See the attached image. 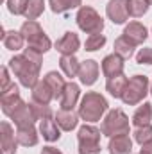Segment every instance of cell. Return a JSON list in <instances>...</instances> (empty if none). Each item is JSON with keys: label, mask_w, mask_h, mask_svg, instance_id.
Wrapping results in <instances>:
<instances>
[{"label": "cell", "mask_w": 152, "mask_h": 154, "mask_svg": "<svg viewBox=\"0 0 152 154\" xmlns=\"http://www.w3.org/2000/svg\"><path fill=\"white\" fill-rule=\"evenodd\" d=\"M43 54L34 48H25L23 54L9 59V70L20 79V84L25 88H34L39 82V70L43 63Z\"/></svg>", "instance_id": "6da1fadb"}, {"label": "cell", "mask_w": 152, "mask_h": 154, "mask_svg": "<svg viewBox=\"0 0 152 154\" xmlns=\"http://www.w3.org/2000/svg\"><path fill=\"white\" fill-rule=\"evenodd\" d=\"M108 108H109V104H108V100H106L104 95H100L99 91H88L82 97L77 113L86 122H97L108 111Z\"/></svg>", "instance_id": "7a4b0ae2"}, {"label": "cell", "mask_w": 152, "mask_h": 154, "mask_svg": "<svg viewBox=\"0 0 152 154\" xmlns=\"http://www.w3.org/2000/svg\"><path fill=\"white\" fill-rule=\"evenodd\" d=\"M20 32L23 34V38L27 41V47H29V48H34V50H38L41 54H45L47 50H50L52 41H50V38H48L47 34H45V31L41 29V25H39L36 20H27V22H23Z\"/></svg>", "instance_id": "3957f363"}, {"label": "cell", "mask_w": 152, "mask_h": 154, "mask_svg": "<svg viewBox=\"0 0 152 154\" xmlns=\"http://www.w3.org/2000/svg\"><path fill=\"white\" fill-rule=\"evenodd\" d=\"M150 82H149V77L147 75H132L129 81H127V86L123 90V95H122V100L127 104V106H136L140 104L147 93L150 91L149 90Z\"/></svg>", "instance_id": "277c9868"}, {"label": "cell", "mask_w": 152, "mask_h": 154, "mask_svg": "<svg viewBox=\"0 0 152 154\" xmlns=\"http://www.w3.org/2000/svg\"><path fill=\"white\" fill-rule=\"evenodd\" d=\"M100 136L102 131L91 124H84L77 133L79 154H100Z\"/></svg>", "instance_id": "5b68a950"}, {"label": "cell", "mask_w": 152, "mask_h": 154, "mask_svg": "<svg viewBox=\"0 0 152 154\" xmlns=\"http://www.w3.org/2000/svg\"><path fill=\"white\" fill-rule=\"evenodd\" d=\"M100 131L108 138L118 136V134H127L129 133V116L125 115L122 109H111V111H108L106 118L102 120Z\"/></svg>", "instance_id": "8992f818"}, {"label": "cell", "mask_w": 152, "mask_h": 154, "mask_svg": "<svg viewBox=\"0 0 152 154\" xmlns=\"http://www.w3.org/2000/svg\"><path fill=\"white\" fill-rule=\"evenodd\" d=\"M75 22L79 25V29L82 32H88V34H97V32H102L104 31V20L102 16L90 5H81L79 11H77Z\"/></svg>", "instance_id": "52a82bcc"}, {"label": "cell", "mask_w": 152, "mask_h": 154, "mask_svg": "<svg viewBox=\"0 0 152 154\" xmlns=\"http://www.w3.org/2000/svg\"><path fill=\"white\" fill-rule=\"evenodd\" d=\"M22 97H20V90H18V84H11L5 91H2V97H0V106H2V111L4 115L11 116L14 113V109L22 104Z\"/></svg>", "instance_id": "ba28073f"}, {"label": "cell", "mask_w": 152, "mask_h": 154, "mask_svg": "<svg viewBox=\"0 0 152 154\" xmlns=\"http://www.w3.org/2000/svg\"><path fill=\"white\" fill-rule=\"evenodd\" d=\"M18 140L14 134V129L9 122H2L0 125V154H16Z\"/></svg>", "instance_id": "9c48e42d"}, {"label": "cell", "mask_w": 152, "mask_h": 154, "mask_svg": "<svg viewBox=\"0 0 152 154\" xmlns=\"http://www.w3.org/2000/svg\"><path fill=\"white\" fill-rule=\"evenodd\" d=\"M106 14L108 18L120 25V23H125L129 20V7H127V0H109L108 5H106Z\"/></svg>", "instance_id": "30bf717a"}, {"label": "cell", "mask_w": 152, "mask_h": 154, "mask_svg": "<svg viewBox=\"0 0 152 154\" xmlns=\"http://www.w3.org/2000/svg\"><path fill=\"white\" fill-rule=\"evenodd\" d=\"M11 120L14 122L16 127H22V125H34V122L38 120V116L34 113L31 102H29V104H27V102H22V104L14 109V113L11 115Z\"/></svg>", "instance_id": "8fae6325"}, {"label": "cell", "mask_w": 152, "mask_h": 154, "mask_svg": "<svg viewBox=\"0 0 152 154\" xmlns=\"http://www.w3.org/2000/svg\"><path fill=\"white\" fill-rule=\"evenodd\" d=\"M81 47V39L75 32L68 31L63 34V38H59L56 41V50L61 54V56H74Z\"/></svg>", "instance_id": "7c38bea8"}, {"label": "cell", "mask_w": 152, "mask_h": 154, "mask_svg": "<svg viewBox=\"0 0 152 154\" xmlns=\"http://www.w3.org/2000/svg\"><path fill=\"white\" fill-rule=\"evenodd\" d=\"M123 57H120L118 54H109V56H106L104 59H102V74L108 77V79H111V77H116V75H122L123 74Z\"/></svg>", "instance_id": "4fadbf2b"}, {"label": "cell", "mask_w": 152, "mask_h": 154, "mask_svg": "<svg viewBox=\"0 0 152 154\" xmlns=\"http://www.w3.org/2000/svg\"><path fill=\"white\" fill-rule=\"evenodd\" d=\"M99 63L95 59H86L84 63H81V68H79V79L84 86H91L97 82L99 79Z\"/></svg>", "instance_id": "5bb4252c"}, {"label": "cell", "mask_w": 152, "mask_h": 154, "mask_svg": "<svg viewBox=\"0 0 152 154\" xmlns=\"http://www.w3.org/2000/svg\"><path fill=\"white\" fill-rule=\"evenodd\" d=\"M122 36H125L131 43H134V45L138 47V45H141V43L147 39L149 32H147L145 25H141L140 22H131V23H127V25H125V29H123Z\"/></svg>", "instance_id": "9a60e30c"}, {"label": "cell", "mask_w": 152, "mask_h": 154, "mask_svg": "<svg viewBox=\"0 0 152 154\" xmlns=\"http://www.w3.org/2000/svg\"><path fill=\"white\" fill-rule=\"evenodd\" d=\"M109 154H131L132 151V140L127 134H118L109 138V145H108Z\"/></svg>", "instance_id": "2e32d148"}, {"label": "cell", "mask_w": 152, "mask_h": 154, "mask_svg": "<svg viewBox=\"0 0 152 154\" xmlns=\"http://www.w3.org/2000/svg\"><path fill=\"white\" fill-rule=\"evenodd\" d=\"M79 95H81L79 84H75L74 81H72V82H66L65 91H63V95H61V99H59L61 109H74V106H75L77 100H79Z\"/></svg>", "instance_id": "e0dca14e"}, {"label": "cell", "mask_w": 152, "mask_h": 154, "mask_svg": "<svg viewBox=\"0 0 152 154\" xmlns=\"http://www.w3.org/2000/svg\"><path fill=\"white\" fill-rule=\"evenodd\" d=\"M16 140L23 147H34L39 140L36 127L34 125H22V127H18L16 129Z\"/></svg>", "instance_id": "ac0fdd59"}, {"label": "cell", "mask_w": 152, "mask_h": 154, "mask_svg": "<svg viewBox=\"0 0 152 154\" xmlns=\"http://www.w3.org/2000/svg\"><path fill=\"white\" fill-rule=\"evenodd\" d=\"M39 133H41L43 140H47V142H57L61 138V127L52 118H45L39 122Z\"/></svg>", "instance_id": "d6986e66"}, {"label": "cell", "mask_w": 152, "mask_h": 154, "mask_svg": "<svg viewBox=\"0 0 152 154\" xmlns=\"http://www.w3.org/2000/svg\"><path fill=\"white\" fill-rule=\"evenodd\" d=\"M56 122L63 131H72L79 124V113H75L74 109H59L56 115Z\"/></svg>", "instance_id": "ffe728a7"}, {"label": "cell", "mask_w": 152, "mask_h": 154, "mask_svg": "<svg viewBox=\"0 0 152 154\" xmlns=\"http://www.w3.org/2000/svg\"><path fill=\"white\" fill-rule=\"evenodd\" d=\"M43 81H45V82L50 86V90L54 91V99H61V95H63V91H65V86H66L65 77L52 70V72H48V74L45 75Z\"/></svg>", "instance_id": "44dd1931"}, {"label": "cell", "mask_w": 152, "mask_h": 154, "mask_svg": "<svg viewBox=\"0 0 152 154\" xmlns=\"http://www.w3.org/2000/svg\"><path fill=\"white\" fill-rule=\"evenodd\" d=\"M32 90V100L39 102V104H50V100L54 99V91L50 90V86L45 82V81H39L38 84Z\"/></svg>", "instance_id": "7402d4cb"}, {"label": "cell", "mask_w": 152, "mask_h": 154, "mask_svg": "<svg viewBox=\"0 0 152 154\" xmlns=\"http://www.w3.org/2000/svg\"><path fill=\"white\" fill-rule=\"evenodd\" d=\"M127 77L123 75H116V77H111V79H108V82H106V90L109 91V95L114 97V99H122V95H123V90H125V86H127Z\"/></svg>", "instance_id": "603a6c76"}, {"label": "cell", "mask_w": 152, "mask_h": 154, "mask_svg": "<svg viewBox=\"0 0 152 154\" xmlns=\"http://www.w3.org/2000/svg\"><path fill=\"white\" fill-rule=\"evenodd\" d=\"M59 66L63 70V74L70 79L79 77V68H81V63L75 56H61L59 59Z\"/></svg>", "instance_id": "cb8c5ba5"}, {"label": "cell", "mask_w": 152, "mask_h": 154, "mask_svg": "<svg viewBox=\"0 0 152 154\" xmlns=\"http://www.w3.org/2000/svg\"><path fill=\"white\" fill-rule=\"evenodd\" d=\"M152 120V104L150 102H143L132 115V124L134 127H141V125H149Z\"/></svg>", "instance_id": "d4e9b609"}, {"label": "cell", "mask_w": 152, "mask_h": 154, "mask_svg": "<svg viewBox=\"0 0 152 154\" xmlns=\"http://www.w3.org/2000/svg\"><path fill=\"white\" fill-rule=\"evenodd\" d=\"M23 34L18 32V31H5L4 36H2V43L7 50H20L23 47Z\"/></svg>", "instance_id": "484cf974"}, {"label": "cell", "mask_w": 152, "mask_h": 154, "mask_svg": "<svg viewBox=\"0 0 152 154\" xmlns=\"http://www.w3.org/2000/svg\"><path fill=\"white\" fill-rule=\"evenodd\" d=\"M134 43H131L129 39L125 38V36H120V38L114 39V54H118L120 57H123V59H129L132 54H134Z\"/></svg>", "instance_id": "4316f807"}, {"label": "cell", "mask_w": 152, "mask_h": 154, "mask_svg": "<svg viewBox=\"0 0 152 154\" xmlns=\"http://www.w3.org/2000/svg\"><path fill=\"white\" fill-rule=\"evenodd\" d=\"M45 11V0H25V11L23 16L27 20H36Z\"/></svg>", "instance_id": "83f0119b"}, {"label": "cell", "mask_w": 152, "mask_h": 154, "mask_svg": "<svg viewBox=\"0 0 152 154\" xmlns=\"http://www.w3.org/2000/svg\"><path fill=\"white\" fill-rule=\"evenodd\" d=\"M48 4H50L52 13L63 14V13H68V11L79 7L82 4V0H48Z\"/></svg>", "instance_id": "f1b7e54d"}, {"label": "cell", "mask_w": 152, "mask_h": 154, "mask_svg": "<svg viewBox=\"0 0 152 154\" xmlns=\"http://www.w3.org/2000/svg\"><path fill=\"white\" fill-rule=\"evenodd\" d=\"M149 0H127V7H129V16L132 18H141L147 11H149Z\"/></svg>", "instance_id": "f546056e"}, {"label": "cell", "mask_w": 152, "mask_h": 154, "mask_svg": "<svg viewBox=\"0 0 152 154\" xmlns=\"http://www.w3.org/2000/svg\"><path fill=\"white\" fill-rule=\"evenodd\" d=\"M106 45V36L102 34V32H97V34H90L86 41H84V48L88 50V52H95V50H99V48H102Z\"/></svg>", "instance_id": "4dcf8cb0"}, {"label": "cell", "mask_w": 152, "mask_h": 154, "mask_svg": "<svg viewBox=\"0 0 152 154\" xmlns=\"http://www.w3.org/2000/svg\"><path fill=\"white\" fill-rule=\"evenodd\" d=\"M132 136H134V142H138L140 145H143V143H147V142H150L152 140V125H141V127H136L134 129V133H132Z\"/></svg>", "instance_id": "1f68e13d"}, {"label": "cell", "mask_w": 152, "mask_h": 154, "mask_svg": "<svg viewBox=\"0 0 152 154\" xmlns=\"http://www.w3.org/2000/svg\"><path fill=\"white\" fill-rule=\"evenodd\" d=\"M31 106L34 109V113L38 116V120H45V118H52V108L48 104H39V102H34L31 100Z\"/></svg>", "instance_id": "d6a6232c"}, {"label": "cell", "mask_w": 152, "mask_h": 154, "mask_svg": "<svg viewBox=\"0 0 152 154\" xmlns=\"http://www.w3.org/2000/svg\"><path fill=\"white\" fill-rule=\"evenodd\" d=\"M5 4H7V9H9V13L11 14H23V11H25V0H5Z\"/></svg>", "instance_id": "836d02e7"}, {"label": "cell", "mask_w": 152, "mask_h": 154, "mask_svg": "<svg viewBox=\"0 0 152 154\" xmlns=\"http://www.w3.org/2000/svg\"><path fill=\"white\" fill-rule=\"evenodd\" d=\"M136 63L138 65H152V48L150 47L140 48V52L136 54Z\"/></svg>", "instance_id": "e575fe53"}, {"label": "cell", "mask_w": 152, "mask_h": 154, "mask_svg": "<svg viewBox=\"0 0 152 154\" xmlns=\"http://www.w3.org/2000/svg\"><path fill=\"white\" fill-rule=\"evenodd\" d=\"M11 84H13V81H11V77H9V68L4 66V68H2V86H0V91H5Z\"/></svg>", "instance_id": "d590c367"}, {"label": "cell", "mask_w": 152, "mask_h": 154, "mask_svg": "<svg viewBox=\"0 0 152 154\" xmlns=\"http://www.w3.org/2000/svg\"><path fill=\"white\" fill-rule=\"evenodd\" d=\"M140 154H152V140L141 145V151H140Z\"/></svg>", "instance_id": "8d00e7d4"}, {"label": "cell", "mask_w": 152, "mask_h": 154, "mask_svg": "<svg viewBox=\"0 0 152 154\" xmlns=\"http://www.w3.org/2000/svg\"><path fill=\"white\" fill-rule=\"evenodd\" d=\"M41 154H63L59 149H56V147H43V151H41Z\"/></svg>", "instance_id": "74e56055"}, {"label": "cell", "mask_w": 152, "mask_h": 154, "mask_svg": "<svg viewBox=\"0 0 152 154\" xmlns=\"http://www.w3.org/2000/svg\"><path fill=\"white\" fill-rule=\"evenodd\" d=\"M150 93H152V82H150Z\"/></svg>", "instance_id": "f35d334b"}, {"label": "cell", "mask_w": 152, "mask_h": 154, "mask_svg": "<svg viewBox=\"0 0 152 154\" xmlns=\"http://www.w3.org/2000/svg\"><path fill=\"white\" fill-rule=\"evenodd\" d=\"M149 4H152V0H149Z\"/></svg>", "instance_id": "ab89813d"}]
</instances>
